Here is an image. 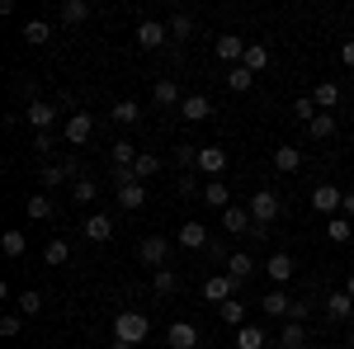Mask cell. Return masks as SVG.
<instances>
[{
  "mask_svg": "<svg viewBox=\"0 0 354 349\" xmlns=\"http://www.w3.org/2000/svg\"><path fill=\"white\" fill-rule=\"evenodd\" d=\"M213 113V100L208 95H185V104H180V118H189V123H203Z\"/></svg>",
  "mask_w": 354,
  "mask_h": 349,
  "instance_id": "cell-19",
  "label": "cell"
},
{
  "mask_svg": "<svg viewBox=\"0 0 354 349\" xmlns=\"http://www.w3.org/2000/svg\"><path fill=\"white\" fill-rule=\"evenodd\" d=\"M218 317H222L227 326H232V330H241V326H245V302H236V297H232V302H222V307H218Z\"/></svg>",
  "mask_w": 354,
  "mask_h": 349,
  "instance_id": "cell-36",
  "label": "cell"
},
{
  "mask_svg": "<svg viewBox=\"0 0 354 349\" xmlns=\"http://www.w3.org/2000/svg\"><path fill=\"white\" fill-rule=\"evenodd\" d=\"M48 38H53V24H43V19H28L24 24V43L28 48H43Z\"/></svg>",
  "mask_w": 354,
  "mask_h": 349,
  "instance_id": "cell-35",
  "label": "cell"
},
{
  "mask_svg": "<svg viewBox=\"0 0 354 349\" xmlns=\"http://www.w3.org/2000/svg\"><path fill=\"white\" fill-rule=\"evenodd\" d=\"M245 38H236V33H218V62L222 66H241L245 62Z\"/></svg>",
  "mask_w": 354,
  "mask_h": 349,
  "instance_id": "cell-7",
  "label": "cell"
},
{
  "mask_svg": "<svg viewBox=\"0 0 354 349\" xmlns=\"http://www.w3.org/2000/svg\"><path fill=\"white\" fill-rule=\"evenodd\" d=\"M161 156H156V151H142V156H137V161H133V175H137V180H142V185H147V180H151V175H161Z\"/></svg>",
  "mask_w": 354,
  "mask_h": 349,
  "instance_id": "cell-27",
  "label": "cell"
},
{
  "mask_svg": "<svg viewBox=\"0 0 354 349\" xmlns=\"http://www.w3.org/2000/svg\"><path fill=\"white\" fill-rule=\"evenodd\" d=\"M241 283L232 279V274H208V283H203V297L208 302H232V293H236Z\"/></svg>",
  "mask_w": 354,
  "mask_h": 349,
  "instance_id": "cell-11",
  "label": "cell"
},
{
  "mask_svg": "<svg viewBox=\"0 0 354 349\" xmlns=\"http://www.w3.org/2000/svg\"><path fill=\"white\" fill-rule=\"evenodd\" d=\"M340 217H350V222H354V189H345V208H340Z\"/></svg>",
  "mask_w": 354,
  "mask_h": 349,
  "instance_id": "cell-52",
  "label": "cell"
},
{
  "mask_svg": "<svg viewBox=\"0 0 354 349\" xmlns=\"http://www.w3.org/2000/svg\"><path fill=\"white\" fill-rule=\"evenodd\" d=\"M245 208H250V217H255V227H265V232H270L274 217L283 213V203H279V194H274V189H255Z\"/></svg>",
  "mask_w": 354,
  "mask_h": 349,
  "instance_id": "cell-2",
  "label": "cell"
},
{
  "mask_svg": "<svg viewBox=\"0 0 354 349\" xmlns=\"http://www.w3.org/2000/svg\"><path fill=\"white\" fill-rule=\"evenodd\" d=\"M298 165H302V151H298V147H274V170L293 175Z\"/></svg>",
  "mask_w": 354,
  "mask_h": 349,
  "instance_id": "cell-31",
  "label": "cell"
},
{
  "mask_svg": "<svg viewBox=\"0 0 354 349\" xmlns=\"http://www.w3.org/2000/svg\"><path fill=\"white\" fill-rule=\"evenodd\" d=\"M81 232H85V241H109L113 236V217L109 213H90L81 222Z\"/></svg>",
  "mask_w": 354,
  "mask_h": 349,
  "instance_id": "cell-15",
  "label": "cell"
},
{
  "mask_svg": "<svg viewBox=\"0 0 354 349\" xmlns=\"http://www.w3.org/2000/svg\"><path fill=\"white\" fill-rule=\"evenodd\" d=\"M109 156H113V165H133L137 156H142V151H137V147L128 142V137H118V142L109 147Z\"/></svg>",
  "mask_w": 354,
  "mask_h": 349,
  "instance_id": "cell-39",
  "label": "cell"
},
{
  "mask_svg": "<svg viewBox=\"0 0 354 349\" xmlns=\"http://www.w3.org/2000/svg\"><path fill=\"white\" fill-rule=\"evenodd\" d=\"M19 330H24V312H5V317H0V335H5V340H15Z\"/></svg>",
  "mask_w": 354,
  "mask_h": 349,
  "instance_id": "cell-45",
  "label": "cell"
},
{
  "mask_svg": "<svg viewBox=\"0 0 354 349\" xmlns=\"http://www.w3.org/2000/svg\"><path fill=\"white\" fill-rule=\"evenodd\" d=\"M189 194H203V189H198V185L189 180V175H185V180H180V198H189Z\"/></svg>",
  "mask_w": 354,
  "mask_h": 349,
  "instance_id": "cell-51",
  "label": "cell"
},
{
  "mask_svg": "<svg viewBox=\"0 0 354 349\" xmlns=\"http://www.w3.org/2000/svg\"><path fill=\"white\" fill-rule=\"evenodd\" d=\"M57 147V133H33V151H53Z\"/></svg>",
  "mask_w": 354,
  "mask_h": 349,
  "instance_id": "cell-49",
  "label": "cell"
},
{
  "mask_svg": "<svg viewBox=\"0 0 354 349\" xmlns=\"http://www.w3.org/2000/svg\"><path fill=\"white\" fill-rule=\"evenodd\" d=\"M62 137H66L71 147H85V142L95 137V118H90V113H71V118L62 123Z\"/></svg>",
  "mask_w": 354,
  "mask_h": 349,
  "instance_id": "cell-6",
  "label": "cell"
},
{
  "mask_svg": "<svg viewBox=\"0 0 354 349\" xmlns=\"http://www.w3.org/2000/svg\"><path fill=\"white\" fill-rule=\"evenodd\" d=\"M189 33H194V19H189V15H175V19H170V38H180V43H185Z\"/></svg>",
  "mask_w": 354,
  "mask_h": 349,
  "instance_id": "cell-47",
  "label": "cell"
},
{
  "mask_svg": "<svg viewBox=\"0 0 354 349\" xmlns=\"http://www.w3.org/2000/svg\"><path fill=\"white\" fill-rule=\"evenodd\" d=\"M71 175H66V165L62 161H53V165H43V175H38V185L43 189H57V185H66Z\"/></svg>",
  "mask_w": 354,
  "mask_h": 349,
  "instance_id": "cell-40",
  "label": "cell"
},
{
  "mask_svg": "<svg viewBox=\"0 0 354 349\" xmlns=\"http://www.w3.org/2000/svg\"><path fill=\"white\" fill-rule=\"evenodd\" d=\"M326 236H330V241H335V245H345V241H354V222H350V217H330Z\"/></svg>",
  "mask_w": 354,
  "mask_h": 349,
  "instance_id": "cell-38",
  "label": "cell"
},
{
  "mask_svg": "<svg viewBox=\"0 0 354 349\" xmlns=\"http://www.w3.org/2000/svg\"><path fill=\"white\" fill-rule=\"evenodd\" d=\"M227 274H232L236 283H245V279L255 274V255H245V250H232V260H227Z\"/></svg>",
  "mask_w": 354,
  "mask_h": 349,
  "instance_id": "cell-23",
  "label": "cell"
},
{
  "mask_svg": "<svg viewBox=\"0 0 354 349\" xmlns=\"http://www.w3.org/2000/svg\"><path fill=\"white\" fill-rule=\"evenodd\" d=\"M194 170H203L208 180H222V170H227V151H222L218 142L213 147H198V165Z\"/></svg>",
  "mask_w": 354,
  "mask_h": 349,
  "instance_id": "cell-9",
  "label": "cell"
},
{
  "mask_svg": "<svg viewBox=\"0 0 354 349\" xmlns=\"http://www.w3.org/2000/svg\"><path fill=\"white\" fill-rule=\"evenodd\" d=\"M71 198H76V203H95V198H100V185H95V180H76V185H71Z\"/></svg>",
  "mask_w": 354,
  "mask_h": 349,
  "instance_id": "cell-44",
  "label": "cell"
},
{
  "mask_svg": "<svg viewBox=\"0 0 354 349\" xmlns=\"http://www.w3.org/2000/svg\"><path fill=\"white\" fill-rule=\"evenodd\" d=\"M279 349H307V330H302L298 321H283V330H279Z\"/></svg>",
  "mask_w": 354,
  "mask_h": 349,
  "instance_id": "cell-30",
  "label": "cell"
},
{
  "mask_svg": "<svg viewBox=\"0 0 354 349\" xmlns=\"http://www.w3.org/2000/svg\"><path fill=\"white\" fill-rule=\"evenodd\" d=\"M317 113H322V109H317V100H312V95L293 100V118H298V123H307V128H312V118H317Z\"/></svg>",
  "mask_w": 354,
  "mask_h": 349,
  "instance_id": "cell-41",
  "label": "cell"
},
{
  "mask_svg": "<svg viewBox=\"0 0 354 349\" xmlns=\"http://www.w3.org/2000/svg\"><path fill=\"white\" fill-rule=\"evenodd\" d=\"M118 208H123V213H142V208H147V185H142V180H137V185H123L118 189Z\"/></svg>",
  "mask_w": 354,
  "mask_h": 349,
  "instance_id": "cell-18",
  "label": "cell"
},
{
  "mask_svg": "<svg viewBox=\"0 0 354 349\" xmlns=\"http://www.w3.org/2000/svg\"><path fill=\"white\" fill-rule=\"evenodd\" d=\"M43 260H48L53 269H62L66 260H71V245H66V241H48V250H43Z\"/></svg>",
  "mask_w": 354,
  "mask_h": 349,
  "instance_id": "cell-43",
  "label": "cell"
},
{
  "mask_svg": "<svg viewBox=\"0 0 354 349\" xmlns=\"http://www.w3.org/2000/svg\"><path fill=\"white\" fill-rule=\"evenodd\" d=\"M0 250H5V260H19V255L28 250V236L19 232V227H10V232L0 236Z\"/></svg>",
  "mask_w": 354,
  "mask_h": 349,
  "instance_id": "cell-25",
  "label": "cell"
},
{
  "mask_svg": "<svg viewBox=\"0 0 354 349\" xmlns=\"http://www.w3.org/2000/svg\"><path fill=\"white\" fill-rule=\"evenodd\" d=\"M137 260L151 269H165V260H170V241L165 236H142L137 241Z\"/></svg>",
  "mask_w": 354,
  "mask_h": 349,
  "instance_id": "cell-4",
  "label": "cell"
},
{
  "mask_svg": "<svg viewBox=\"0 0 354 349\" xmlns=\"http://www.w3.org/2000/svg\"><path fill=\"white\" fill-rule=\"evenodd\" d=\"M340 62H345V66H350V71H354V38H350V43H345V48H340Z\"/></svg>",
  "mask_w": 354,
  "mask_h": 349,
  "instance_id": "cell-53",
  "label": "cell"
},
{
  "mask_svg": "<svg viewBox=\"0 0 354 349\" xmlns=\"http://www.w3.org/2000/svg\"><path fill=\"white\" fill-rule=\"evenodd\" d=\"M255 85V71H245V66H227V90H236V95H245Z\"/></svg>",
  "mask_w": 354,
  "mask_h": 349,
  "instance_id": "cell-37",
  "label": "cell"
},
{
  "mask_svg": "<svg viewBox=\"0 0 354 349\" xmlns=\"http://www.w3.org/2000/svg\"><path fill=\"white\" fill-rule=\"evenodd\" d=\"M175 165H180V170L198 165V147H185V142H180V147H175Z\"/></svg>",
  "mask_w": 354,
  "mask_h": 349,
  "instance_id": "cell-48",
  "label": "cell"
},
{
  "mask_svg": "<svg viewBox=\"0 0 354 349\" xmlns=\"http://www.w3.org/2000/svg\"><path fill=\"white\" fill-rule=\"evenodd\" d=\"M350 345H354V321H350Z\"/></svg>",
  "mask_w": 354,
  "mask_h": 349,
  "instance_id": "cell-56",
  "label": "cell"
},
{
  "mask_svg": "<svg viewBox=\"0 0 354 349\" xmlns=\"http://www.w3.org/2000/svg\"><path fill=\"white\" fill-rule=\"evenodd\" d=\"M151 335V321L142 317V312H118L113 317V340H123V345H142Z\"/></svg>",
  "mask_w": 354,
  "mask_h": 349,
  "instance_id": "cell-1",
  "label": "cell"
},
{
  "mask_svg": "<svg viewBox=\"0 0 354 349\" xmlns=\"http://www.w3.org/2000/svg\"><path fill=\"white\" fill-rule=\"evenodd\" d=\"M232 345H236V349H265V345H270V335H265L260 326H241Z\"/></svg>",
  "mask_w": 354,
  "mask_h": 349,
  "instance_id": "cell-28",
  "label": "cell"
},
{
  "mask_svg": "<svg viewBox=\"0 0 354 349\" xmlns=\"http://www.w3.org/2000/svg\"><path fill=\"white\" fill-rule=\"evenodd\" d=\"M109 118L118 128H137V123H142V104H137V100H118V104L109 109Z\"/></svg>",
  "mask_w": 354,
  "mask_h": 349,
  "instance_id": "cell-21",
  "label": "cell"
},
{
  "mask_svg": "<svg viewBox=\"0 0 354 349\" xmlns=\"http://www.w3.org/2000/svg\"><path fill=\"white\" fill-rule=\"evenodd\" d=\"M90 19V0H62V24H85Z\"/></svg>",
  "mask_w": 354,
  "mask_h": 349,
  "instance_id": "cell-29",
  "label": "cell"
},
{
  "mask_svg": "<svg viewBox=\"0 0 354 349\" xmlns=\"http://www.w3.org/2000/svg\"><path fill=\"white\" fill-rule=\"evenodd\" d=\"M165 38H170V24H156V19H142V24H137V48H142V53L165 48Z\"/></svg>",
  "mask_w": 354,
  "mask_h": 349,
  "instance_id": "cell-5",
  "label": "cell"
},
{
  "mask_svg": "<svg viewBox=\"0 0 354 349\" xmlns=\"http://www.w3.org/2000/svg\"><path fill=\"white\" fill-rule=\"evenodd\" d=\"M307 312H312V302H293V312H288V321H307Z\"/></svg>",
  "mask_w": 354,
  "mask_h": 349,
  "instance_id": "cell-50",
  "label": "cell"
},
{
  "mask_svg": "<svg viewBox=\"0 0 354 349\" xmlns=\"http://www.w3.org/2000/svg\"><path fill=\"white\" fill-rule=\"evenodd\" d=\"M326 321H354V297L345 288L326 297Z\"/></svg>",
  "mask_w": 354,
  "mask_h": 349,
  "instance_id": "cell-16",
  "label": "cell"
},
{
  "mask_svg": "<svg viewBox=\"0 0 354 349\" xmlns=\"http://www.w3.org/2000/svg\"><path fill=\"white\" fill-rule=\"evenodd\" d=\"M260 312H265V317H283V321H288V312H293V297L283 293V288H274V293L260 297Z\"/></svg>",
  "mask_w": 354,
  "mask_h": 349,
  "instance_id": "cell-17",
  "label": "cell"
},
{
  "mask_svg": "<svg viewBox=\"0 0 354 349\" xmlns=\"http://www.w3.org/2000/svg\"><path fill=\"white\" fill-rule=\"evenodd\" d=\"M151 104H156V109H175V104H185V95H180V85H175V81H156V85H151Z\"/></svg>",
  "mask_w": 354,
  "mask_h": 349,
  "instance_id": "cell-20",
  "label": "cell"
},
{
  "mask_svg": "<svg viewBox=\"0 0 354 349\" xmlns=\"http://www.w3.org/2000/svg\"><path fill=\"white\" fill-rule=\"evenodd\" d=\"M222 227H227L232 236H255V217H250V208H222Z\"/></svg>",
  "mask_w": 354,
  "mask_h": 349,
  "instance_id": "cell-10",
  "label": "cell"
},
{
  "mask_svg": "<svg viewBox=\"0 0 354 349\" xmlns=\"http://www.w3.org/2000/svg\"><path fill=\"white\" fill-rule=\"evenodd\" d=\"M57 118H62V109L48 104V100H33V104H28V128H33V133H53Z\"/></svg>",
  "mask_w": 354,
  "mask_h": 349,
  "instance_id": "cell-8",
  "label": "cell"
},
{
  "mask_svg": "<svg viewBox=\"0 0 354 349\" xmlns=\"http://www.w3.org/2000/svg\"><path fill=\"white\" fill-rule=\"evenodd\" d=\"M198 198H203V203H208V208H232V189L222 185V180H208V185H203V194H198Z\"/></svg>",
  "mask_w": 354,
  "mask_h": 349,
  "instance_id": "cell-22",
  "label": "cell"
},
{
  "mask_svg": "<svg viewBox=\"0 0 354 349\" xmlns=\"http://www.w3.org/2000/svg\"><path fill=\"white\" fill-rule=\"evenodd\" d=\"M293 255H288V250H274L270 260H265V274H270L274 283H279V288H283V283H288V279H293Z\"/></svg>",
  "mask_w": 354,
  "mask_h": 349,
  "instance_id": "cell-13",
  "label": "cell"
},
{
  "mask_svg": "<svg viewBox=\"0 0 354 349\" xmlns=\"http://www.w3.org/2000/svg\"><path fill=\"white\" fill-rule=\"evenodd\" d=\"M109 185H113V189H123V185H137L133 165H113V170H109Z\"/></svg>",
  "mask_w": 354,
  "mask_h": 349,
  "instance_id": "cell-46",
  "label": "cell"
},
{
  "mask_svg": "<svg viewBox=\"0 0 354 349\" xmlns=\"http://www.w3.org/2000/svg\"><path fill=\"white\" fill-rule=\"evenodd\" d=\"M345 293H350V297H354V274H350V279H345Z\"/></svg>",
  "mask_w": 354,
  "mask_h": 349,
  "instance_id": "cell-54",
  "label": "cell"
},
{
  "mask_svg": "<svg viewBox=\"0 0 354 349\" xmlns=\"http://www.w3.org/2000/svg\"><path fill=\"white\" fill-rule=\"evenodd\" d=\"M15 307H19L24 317H38V312H43V293H33V288H24V293L15 297Z\"/></svg>",
  "mask_w": 354,
  "mask_h": 349,
  "instance_id": "cell-42",
  "label": "cell"
},
{
  "mask_svg": "<svg viewBox=\"0 0 354 349\" xmlns=\"http://www.w3.org/2000/svg\"><path fill=\"white\" fill-rule=\"evenodd\" d=\"M312 208H317L322 217H340V208H345V189L317 185V189H312Z\"/></svg>",
  "mask_w": 354,
  "mask_h": 349,
  "instance_id": "cell-3",
  "label": "cell"
},
{
  "mask_svg": "<svg viewBox=\"0 0 354 349\" xmlns=\"http://www.w3.org/2000/svg\"><path fill=\"white\" fill-rule=\"evenodd\" d=\"M245 71H255V76H260V71H265V66H270V48H265V43H250V48H245V62H241Z\"/></svg>",
  "mask_w": 354,
  "mask_h": 349,
  "instance_id": "cell-34",
  "label": "cell"
},
{
  "mask_svg": "<svg viewBox=\"0 0 354 349\" xmlns=\"http://www.w3.org/2000/svg\"><path fill=\"white\" fill-rule=\"evenodd\" d=\"M165 345L170 349H198V326L194 321H175L165 330Z\"/></svg>",
  "mask_w": 354,
  "mask_h": 349,
  "instance_id": "cell-12",
  "label": "cell"
},
{
  "mask_svg": "<svg viewBox=\"0 0 354 349\" xmlns=\"http://www.w3.org/2000/svg\"><path fill=\"white\" fill-rule=\"evenodd\" d=\"M109 349H137V345H123V340H113V345Z\"/></svg>",
  "mask_w": 354,
  "mask_h": 349,
  "instance_id": "cell-55",
  "label": "cell"
},
{
  "mask_svg": "<svg viewBox=\"0 0 354 349\" xmlns=\"http://www.w3.org/2000/svg\"><path fill=\"white\" fill-rule=\"evenodd\" d=\"M312 100H317V109H322V113H335V104H340V85H335V81H322L317 90H312Z\"/></svg>",
  "mask_w": 354,
  "mask_h": 349,
  "instance_id": "cell-24",
  "label": "cell"
},
{
  "mask_svg": "<svg viewBox=\"0 0 354 349\" xmlns=\"http://www.w3.org/2000/svg\"><path fill=\"white\" fill-rule=\"evenodd\" d=\"M28 217H33V222H48V217H57V203L53 198H48V194H28Z\"/></svg>",
  "mask_w": 354,
  "mask_h": 349,
  "instance_id": "cell-26",
  "label": "cell"
},
{
  "mask_svg": "<svg viewBox=\"0 0 354 349\" xmlns=\"http://www.w3.org/2000/svg\"><path fill=\"white\" fill-rule=\"evenodd\" d=\"M335 128H340V123H335V113H317V118H312V128H307V137H312V142H326V137H335Z\"/></svg>",
  "mask_w": 354,
  "mask_h": 349,
  "instance_id": "cell-33",
  "label": "cell"
},
{
  "mask_svg": "<svg viewBox=\"0 0 354 349\" xmlns=\"http://www.w3.org/2000/svg\"><path fill=\"white\" fill-rule=\"evenodd\" d=\"M180 245H185V250H208L213 236H208L203 222H180Z\"/></svg>",
  "mask_w": 354,
  "mask_h": 349,
  "instance_id": "cell-14",
  "label": "cell"
},
{
  "mask_svg": "<svg viewBox=\"0 0 354 349\" xmlns=\"http://www.w3.org/2000/svg\"><path fill=\"white\" fill-rule=\"evenodd\" d=\"M175 288H180V279H175V269H170V265L151 274V293H156V297H170Z\"/></svg>",
  "mask_w": 354,
  "mask_h": 349,
  "instance_id": "cell-32",
  "label": "cell"
}]
</instances>
